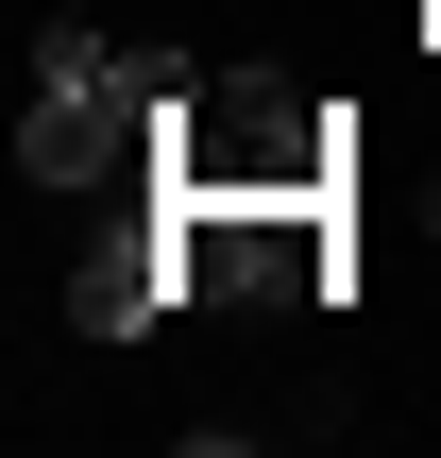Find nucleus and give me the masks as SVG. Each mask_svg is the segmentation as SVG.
Listing matches in <instances>:
<instances>
[{"instance_id":"f257e3e1","label":"nucleus","mask_w":441,"mask_h":458,"mask_svg":"<svg viewBox=\"0 0 441 458\" xmlns=\"http://www.w3.org/2000/svg\"><path fill=\"white\" fill-rule=\"evenodd\" d=\"M187 119V68L153 51V34H102V17H68L51 51H34V119H17V170L51 187V204H85V187H119L153 136Z\"/></svg>"},{"instance_id":"f03ea898","label":"nucleus","mask_w":441,"mask_h":458,"mask_svg":"<svg viewBox=\"0 0 441 458\" xmlns=\"http://www.w3.org/2000/svg\"><path fill=\"white\" fill-rule=\"evenodd\" d=\"M170 255H187V238H102V255L68 272V323H85V340H136V323L170 306Z\"/></svg>"}]
</instances>
